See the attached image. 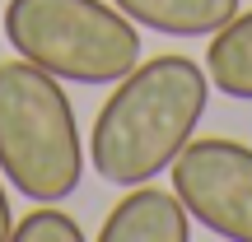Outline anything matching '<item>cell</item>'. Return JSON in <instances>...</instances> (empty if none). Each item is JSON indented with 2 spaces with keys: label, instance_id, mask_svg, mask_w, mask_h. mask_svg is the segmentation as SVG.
<instances>
[{
  "label": "cell",
  "instance_id": "5",
  "mask_svg": "<svg viewBox=\"0 0 252 242\" xmlns=\"http://www.w3.org/2000/svg\"><path fill=\"white\" fill-rule=\"evenodd\" d=\"M98 242H191V215L178 191L140 182L108 210Z\"/></svg>",
  "mask_w": 252,
  "mask_h": 242
},
{
  "label": "cell",
  "instance_id": "2",
  "mask_svg": "<svg viewBox=\"0 0 252 242\" xmlns=\"http://www.w3.org/2000/svg\"><path fill=\"white\" fill-rule=\"evenodd\" d=\"M0 172L28 200H65L84 177V140L61 80L33 61H0Z\"/></svg>",
  "mask_w": 252,
  "mask_h": 242
},
{
  "label": "cell",
  "instance_id": "1",
  "mask_svg": "<svg viewBox=\"0 0 252 242\" xmlns=\"http://www.w3.org/2000/svg\"><path fill=\"white\" fill-rule=\"evenodd\" d=\"M210 103V75L191 56H154L135 61L98 108L89 131V168L112 187H140L154 182L182 144L196 135Z\"/></svg>",
  "mask_w": 252,
  "mask_h": 242
},
{
  "label": "cell",
  "instance_id": "9",
  "mask_svg": "<svg viewBox=\"0 0 252 242\" xmlns=\"http://www.w3.org/2000/svg\"><path fill=\"white\" fill-rule=\"evenodd\" d=\"M9 238H14V215H9V196L0 187V242H9Z\"/></svg>",
  "mask_w": 252,
  "mask_h": 242
},
{
  "label": "cell",
  "instance_id": "4",
  "mask_svg": "<svg viewBox=\"0 0 252 242\" xmlns=\"http://www.w3.org/2000/svg\"><path fill=\"white\" fill-rule=\"evenodd\" d=\"M173 191L201 228L229 242H252V149L224 135H191L173 159Z\"/></svg>",
  "mask_w": 252,
  "mask_h": 242
},
{
  "label": "cell",
  "instance_id": "8",
  "mask_svg": "<svg viewBox=\"0 0 252 242\" xmlns=\"http://www.w3.org/2000/svg\"><path fill=\"white\" fill-rule=\"evenodd\" d=\"M14 238L19 242H84V228L75 224L65 210L37 200V210H28V215L14 224Z\"/></svg>",
  "mask_w": 252,
  "mask_h": 242
},
{
  "label": "cell",
  "instance_id": "7",
  "mask_svg": "<svg viewBox=\"0 0 252 242\" xmlns=\"http://www.w3.org/2000/svg\"><path fill=\"white\" fill-rule=\"evenodd\" d=\"M206 75L220 93H229L238 103H252V9L234 14L220 33H210Z\"/></svg>",
  "mask_w": 252,
  "mask_h": 242
},
{
  "label": "cell",
  "instance_id": "6",
  "mask_svg": "<svg viewBox=\"0 0 252 242\" xmlns=\"http://www.w3.org/2000/svg\"><path fill=\"white\" fill-rule=\"evenodd\" d=\"M135 28L168 37H201L220 33L238 14V0H112Z\"/></svg>",
  "mask_w": 252,
  "mask_h": 242
},
{
  "label": "cell",
  "instance_id": "3",
  "mask_svg": "<svg viewBox=\"0 0 252 242\" xmlns=\"http://www.w3.org/2000/svg\"><path fill=\"white\" fill-rule=\"evenodd\" d=\"M0 28L14 56L70 84H117L140 61L135 24L108 0H5Z\"/></svg>",
  "mask_w": 252,
  "mask_h": 242
}]
</instances>
